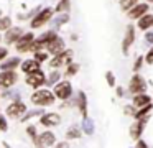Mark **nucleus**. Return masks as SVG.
Here are the masks:
<instances>
[{"label": "nucleus", "instance_id": "1", "mask_svg": "<svg viewBox=\"0 0 153 148\" xmlns=\"http://www.w3.org/2000/svg\"><path fill=\"white\" fill-rule=\"evenodd\" d=\"M30 102L33 105H36V107H51V105L56 102V99H54L53 92L50 91V89H36V91L31 92L30 95Z\"/></svg>", "mask_w": 153, "mask_h": 148}, {"label": "nucleus", "instance_id": "2", "mask_svg": "<svg viewBox=\"0 0 153 148\" xmlns=\"http://www.w3.org/2000/svg\"><path fill=\"white\" fill-rule=\"evenodd\" d=\"M51 92H53L54 99H58V100H61V102H66V100H71V97H73V94H74V89H73L71 81L61 79L58 84L53 86Z\"/></svg>", "mask_w": 153, "mask_h": 148}, {"label": "nucleus", "instance_id": "3", "mask_svg": "<svg viewBox=\"0 0 153 148\" xmlns=\"http://www.w3.org/2000/svg\"><path fill=\"white\" fill-rule=\"evenodd\" d=\"M53 13H54V10L51 8V7H45V8H41L40 12H36L35 16L30 20V28L31 30H38V28H41V26H45L48 22H51Z\"/></svg>", "mask_w": 153, "mask_h": 148}, {"label": "nucleus", "instance_id": "4", "mask_svg": "<svg viewBox=\"0 0 153 148\" xmlns=\"http://www.w3.org/2000/svg\"><path fill=\"white\" fill-rule=\"evenodd\" d=\"M28 107L23 100H13L5 107V115L8 118H13V120H20L25 114H27Z\"/></svg>", "mask_w": 153, "mask_h": 148}, {"label": "nucleus", "instance_id": "5", "mask_svg": "<svg viewBox=\"0 0 153 148\" xmlns=\"http://www.w3.org/2000/svg\"><path fill=\"white\" fill-rule=\"evenodd\" d=\"M73 56H74L73 49H64L63 53L53 56V58L48 61V64H50L51 69H59V68H63V66L71 64V62H73Z\"/></svg>", "mask_w": 153, "mask_h": 148}, {"label": "nucleus", "instance_id": "6", "mask_svg": "<svg viewBox=\"0 0 153 148\" xmlns=\"http://www.w3.org/2000/svg\"><path fill=\"white\" fill-rule=\"evenodd\" d=\"M25 84H27L28 87H31L33 91L45 87V84H46V74H45V71L43 69H38V71L31 72V74H27Z\"/></svg>", "mask_w": 153, "mask_h": 148}, {"label": "nucleus", "instance_id": "7", "mask_svg": "<svg viewBox=\"0 0 153 148\" xmlns=\"http://www.w3.org/2000/svg\"><path fill=\"white\" fill-rule=\"evenodd\" d=\"M38 122L41 127H45V130H51L61 123V115L58 112H43L38 117Z\"/></svg>", "mask_w": 153, "mask_h": 148}, {"label": "nucleus", "instance_id": "8", "mask_svg": "<svg viewBox=\"0 0 153 148\" xmlns=\"http://www.w3.org/2000/svg\"><path fill=\"white\" fill-rule=\"evenodd\" d=\"M128 92H130L132 95H137V94H143V92H146V81L138 74V72H135V74L130 77Z\"/></svg>", "mask_w": 153, "mask_h": 148}, {"label": "nucleus", "instance_id": "9", "mask_svg": "<svg viewBox=\"0 0 153 148\" xmlns=\"http://www.w3.org/2000/svg\"><path fill=\"white\" fill-rule=\"evenodd\" d=\"M56 141H58V138L53 130H43L41 133H38L36 148H53Z\"/></svg>", "mask_w": 153, "mask_h": 148}, {"label": "nucleus", "instance_id": "10", "mask_svg": "<svg viewBox=\"0 0 153 148\" xmlns=\"http://www.w3.org/2000/svg\"><path fill=\"white\" fill-rule=\"evenodd\" d=\"M18 82V72L17 71H0V89H13Z\"/></svg>", "mask_w": 153, "mask_h": 148}, {"label": "nucleus", "instance_id": "11", "mask_svg": "<svg viewBox=\"0 0 153 148\" xmlns=\"http://www.w3.org/2000/svg\"><path fill=\"white\" fill-rule=\"evenodd\" d=\"M33 39H35L33 31L23 33V35L20 36V39L15 43L17 53H20V54H23V53H31V43H33Z\"/></svg>", "mask_w": 153, "mask_h": 148}, {"label": "nucleus", "instance_id": "12", "mask_svg": "<svg viewBox=\"0 0 153 148\" xmlns=\"http://www.w3.org/2000/svg\"><path fill=\"white\" fill-rule=\"evenodd\" d=\"M148 120H150V117H143V118H140V120H135L132 125H130L128 135H130V138H132V140H140V138H142L143 130H145Z\"/></svg>", "mask_w": 153, "mask_h": 148}, {"label": "nucleus", "instance_id": "13", "mask_svg": "<svg viewBox=\"0 0 153 148\" xmlns=\"http://www.w3.org/2000/svg\"><path fill=\"white\" fill-rule=\"evenodd\" d=\"M45 49H46V53H48V54H51V56L59 54V53H63L64 49H66L64 39L61 38V36H56V38H54L51 43H48V46H46Z\"/></svg>", "mask_w": 153, "mask_h": 148}, {"label": "nucleus", "instance_id": "14", "mask_svg": "<svg viewBox=\"0 0 153 148\" xmlns=\"http://www.w3.org/2000/svg\"><path fill=\"white\" fill-rule=\"evenodd\" d=\"M23 30L20 26H10V28L5 31V36H4V41L5 45H15V43L20 39V36L23 35Z\"/></svg>", "mask_w": 153, "mask_h": 148}, {"label": "nucleus", "instance_id": "15", "mask_svg": "<svg viewBox=\"0 0 153 148\" xmlns=\"http://www.w3.org/2000/svg\"><path fill=\"white\" fill-rule=\"evenodd\" d=\"M148 10H150L148 3H137L135 7H132V8L127 12V16H128L130 20H138V18H142L143 15H146Z\"/></svg>", "mask_w": 153, "mask_h": 148}, {"label": "nucleus", "instance_id": "16", "mask_svg": "<svg viewBox=\"0 0 153 148\" xmlns=\"http://www.w3.org/2000/svg\"><path fill=\"white\" fill-rule=\"evenodd\" d=\"M74 105L77 107V110H79V114H81V117H82V118L89 117V115H87V95H86V92H84V91L77 92L76 100H74Z\"/></svg>", "mask_w": 153, "mask_h": 148}, {"label": "nucleus", "instance_id": "17", "mask_svg": "<svg viewBox=\"0 0 153 148\" xmlns=\"http://www.w3.org/2000/svg\"><path fill=\"white\" fill-rule=\"evenodd\" d=\"M20 56H8L0 62V71H17L20 68Z\"/></svg>", "mask_w": 153, "mask_h": 148}, {"label": "nucleus", "instance_id": "18", "mask_svg": "<svg viewBox=\"0 0 153 148\" xmlns=\"http://www.w3.org/2000/svg\"><path fill=\"white\" fill-rule=\"evenodd\" d=\"M133 41H135V28H133L132 25H128L127 26V31H125V36H123V41H122L123 54H128V49H130V46L133 45Z\"/></svg>", "mask_w": 153, "mask_h": 148}, {"label": "nucleus", "instance_id": "19", "mask_svg": "<svg viewBox=\"0 0 153 148\" xmlns=\"http://www.w3.org/2000/svg\"><path fill=\"white\" fill-rule=\"evenodd\" d=\"M20 69H22V72H25V74H31V72L41 69V64L36 62L33 58H30V59H25V61L20 62Z\"/></svg>", "mask_w": 153, "mask_h": 148}, {"label": "nucleus", "instance_id": "20", "mask_svg": "<svg viewBox=\"0 0 153 148\" xmlns=\"http://www.w3.org/2000/svg\"><path fill=\"white\" fill-rule=\"evenodd\" d=\"M81 137H82V130H81V127H77V125H71V127L64 132V140H66V141L79 140Z\"/></svg>", "mask_w": 153, "mask_h": 148}, {"label": "nucleus", "instance_id": "21", "mask_svg": "<svg viewBox=\"0 0 153 148\" xmlns=\"http://www.w3.org/2000/svg\"><path fill=\"white\" fill-rule=\"evenodd\" d=\"M146 104H152V97H150L146 92H143V94H137V95H133V100H132V105L135 109H140V107H143V105H146Z\"/></svg>", "mask_w": 153, "mask_h": 148}, {"label": "nucleus", "instance_id": "22", "mask_svg": "<svg viewBox=\"0 0 153 148\" xmlns=\"http://www.w3.org/2000/svg\"><path fill=\"white\" fill-rule=\"evenodd\" d=\"M81 130H82L86 135H89V137H91V135H94V132H96V127H94V120H92V118H89V117L82 118Z\"/></svg>", "mask_w": 153, "mask_h": 148}, {"label": "nucleus", "instance_id": "23", "mask_svg": "<svg viewBox=\"0 0 153 148\" xmlns=\"http://www.w3.org/2000/svg\"><path fill=\"white\" fill-rule=\"evenodd\" d=\"M152 25H153V15L152 13L143 15L142 18H138V23H137V26H138L140 30H148Z\"/></svg>", "mask_w": 153, "mask_h": 148}, {"label": "nucleus", "instance_id": "24", "mask_svg": "<svg viewBox=\"0 0 153 148\" xmlns=\"http://www.w3.org/2000/svg\"><path fill=\"white\" fill-rule=\"evenodd\" d=\"M152 109H153V102H152V104L143 105V107H140V109H137L133 118H135V120H140V118H143V117H148V114L152 112Z\"/></svg>", "mask_w": 153, "mask_h": 148}, {"label": "nucleus", "instance_id": "25", "mask_svg": "<svg viewBox=\"0 0 153 148\" xmlns=\"http://www.w3.org/2000/svg\"><path fill=\"white\" fill-rule=\"evenodd\" d=\"M59 81H61V72L58 71V69H53L50 74H46V86H51V87H53V86L58 84Z\"/></svg>", "mask_w": 153, "mask_h": 148}, {"label": "nucleus", "instance_id": "26", "mask_svg": "<svg viewBox=\"0 0 153 148\" xmlns=\"http://www.w3.org/2000/svg\"><path fill=\"white\" fill-rule=\"evenodd\" d=\"M43 112H45L43 109H35V110H30V109H28L27 114H25L23 117L20 118V122H22V123H27V122H28V120H31L33 117H40V115L43 114Z\"/></svg>", "mask_w": 153, "mask_h": 148}, {"label": "nucleus", "instance_id": "27", "mask_svg": "<svg viewBox=\"0 0 153 148\" xmlns=\"http://www.w3.org/2000/svg\"><path fill=\"white\" fill-rule=\"evenodd\" d=\"M33 59L36 62H40V64H43V62L50 61V54L46 53V49H41V51H35L33 53Z\"/></svg>", "mask_w": 153, "mask_h": 148}, {"label": "nucleus", "instance_id": "28", "mask_svg": "<svg viewBox=\"0 0 153 148\" xmlns=\"http://www.w3.org/2000/svg\"><path fill=\"white\" fill-rule=\"evenodd\" d=\"M77 72H79V64H77V62H71V64L66 66L64 76H66V77H73V76L77 74Z\"/></svg>", "mask_w": 153, "mask_h": 148}, {"label": "nucleus", "instance_id": "29", "mask_svg": "<svg viewBox=\"0 0 153 148\" xmlns=\"http://www.w3.org/2000/svg\"><path fill=\"white\" fill-rule=\"evenodd\" d=\"M27 135L31 138L33 145L36 147V140H38V130H36V125H27Z\"/></svg>", "mask_w": 153, "mask_h": 148}, {"label": "nucleus", "instance_id": "30", "mask_svg": "<svg viewBox=\"0 0 153 148\" xmlns=\"http://www.w3.org/2000/svg\"><path fill=\"white\" fill-rule=\"evenodd\" d=\"M137 3H138V0H120L119 2V5H120V8L123 10V12H128L132 7H135Z\"/></svg>", "mask_w": 153, "mask_h": 148}, {"label": "nucleus", "instance_id": "31", "mask_svg": "<svg viewBox=\"0 0 153 148\" xmlns=\"http://www.w3.org/2000/svg\"><path fill=\"white\" fill-rule=\"evenodd\" d=\"M10 26H12L10 16H0V31H7Z\"/></svg>", "mask_w": 153, "mask_h": 148}, {"label": "nucleus", "instance_id": "32", "mask_svg": "<svg viewBox=\"0 0 153 148\" xmlns=\"http://www.w3.org/2000/svg\"><path fill=\"white\" fill-rule=\"evenodd\" d=\"M69 10V0H59V3H58L56 7V12H68Z\"/></svg>", "mask_w": 153, "mask_h": 148}, {"label": "nucleus", "instance_id": "33", "mask_svg": "<svg viewBox=\"0 0 153 148\" xmlns=\"http://www.w3.org/2000/svg\"><path fill=\"white\" fill-rule=\"evenodd\" d=\"M105 81H107V84L110 86V87H115V76H114V72L112 71H107L105 72Z\"/></svg>", "mask_w": 153, "mask_h": 148}, {"label": "nucleus", "instance_id": "34", "mask_svg": "<svg viewBox=\"0 0 153 148\" xmlns=\"http://www.w3.org/2000/svg\"><path fill=\"white\" fill-rule=\"evenodd\" d=\"M8 130V120L4 114H0V132H7Z\"/></svg>", "mask_w": 153, "mask_h": 148}, {"label": "nucleus", "instance_id": "35", "mask_svg": "<svg viewBox=\"0 0 153 148\" xmlns=\"http://www.w3.org/2000/svg\"><path fill=\"white\" fill-rule=\"evenodd\" d=\"M135 112H137V109L133 107V105H125V107H123V114H125V115L133 117V115H135Z\"/></svg>", "mask_w": 153, "mask_h": 148}, {"label": "nucleus", "instance_id": "36", "mask_svg": "<svg viewBox=\"0 0 153 148\" xmlns=\"http://www.w3.org/2000/svg\"><path fill=\"white\" fill-rule=\"evenodd\" d=\"M143 61H145L146 64H153V46L150 48V51L145 54V58H143Z\"/></svg>", "mask_w": 153, "mask_h": 148}, {"label": "nucleus", "instance_id": "37", "mask_svg": "<svg viewBox=\"0 0 153 148\" xmlns=\"http://www.w3.org/2000/svg\"><path fill=\"white\" fill-rule=\"evenodd\" d=\"M142 64H143V56H138V58H137V61L133 62V71L138 72L140 68H142Z\"/></svg>", "mask_w": 153, "mask_h": 148}, {"label": "nucleus", "instance_id": "38", "mask_svg": "<svg viewBox=\"0 0 153 148\" xmlns=\"http://www.w3.org/2000/svg\"><path fill=\"white\" fill-rule=\"evenodd\" d=\"M68 20H69V16H68V13H63V15H59V18L56 20V25H58V26H61L63 23H66Z\"/></svg>", "mask_w": 153, "mask_h": 148}, {"label": "nucleus", "instance_id": "39", "mask_svg": "<svg viewBox=\"0 0 153 148\" xmlns=\"http://www.w3.org/2000/svg\"><path fill=\"white\" fill-rule=\"evenodd\" d=\"M53 148H71V145H69V141L63 140V141H56Z\"/></svg>", "mask_w": 153, "mask_h": 148}, {"label": "nucleus", "instance_id": "40", "mask_svg": "<svg viewBox=\"0 0 153 148\" xmlns=\"http://www.w3.org/2000/svg\"><path fill=\"white\" fill-rule=\"evenodd\" d=\"M5 58H8V49L5 46H0V62L4 61Z\"/></svg>", "mask_w": 153, "mask_h": 148}, {"label": "nucleus", "instance_id": "41", "mask_svg": "<svg viewBox=\"0 0 153 148\" xmlns=\"http://www.w3.org/2000/svg\"><path fill=\"white\" fill-rule=\"evenodd\" d=\"M133 148H150V147H148V143H146L145 140H142V138H140V140H137V145Z\"/></svg>", "mask_w": 153, "mask_h": 148}, {"label": "nucleus", "instance_id": "42", "mask_svg": "<svg viewBox=\"0 0 153 148\" xmlns=\"http://www.w3.org/2000/svg\"><path fill=\"white\" fill-rule=\"evenodd\" d=\"M145 39H146V43H150V45H153V31H148L145 35Z\"/></svg>", "mask_w": 153, "mask_h": 148}, {"label": "nucleus", "instance_id": "43", "mask_svg": "<svg viewBox=\"0 0 153 148\" xmlns=\"http://www.w3.org/2000/svg\"><path fill=\"white\" fill-rule=\"evenodd\" d=\"M123 94H125V91L122 87H117V97H123Z\"/></svg>", "mask_w": 153, "mask_h": 148}, {"label": "nucleus", "instance_id": "44", "mask_svg": "<svg viewBox=\"0 0 153 148\" xmlns=\"http://www.w3.org/2000/svg\"><path fill=\"white\" fill-rule=\"evenodd\" d=\"M4 148H13V147H10L8 143H5V141H4Z\"/></svg>", "mask_w": 153, "mask_h": 148}, {"label": "nucleus", "instance_id": "45", "mask_svg": "<svg viewBox=\"0 0 153 148\" xmlns=\"http://www.w3.org/2000/svg\"><path fill=\"white\" fill-rule=\"evenodd\" d=\"M146 2H153V0H146Z\"/></svg>", "mask_w": 153, "mask_h": 148}, {"label": "nucleus", "instance_id": "46", "mask_svg": "<svg viewBox=\"0 0 153 148\" xmlns=\"http://www.w3.org/2000/svg\"><path fill=\"white\" fill-rule=\"evenodd\" d=\"M0 39H2V36H0Z\"/></svg>", "mask_w": 153, "mask_h": 148}, {"label": "nucleus", "instance_id": "47", "mask_svg": "<svg viewBox=\"0 0 153 148\" xmlns=\"http://www.w3.org/2000/svg\"><path fill=\"white\" fill-rule=\"evenodd\" d=\"M0 92H2V89H0Z\"/></svg>", "mask_w": 153, "mask_h": 148}, {"label": "nucleus", "instance_id": "48", "mask_svg": "<svg viewBox=\"0 0 153 148\" xmlns=\"http://www.w3.org/2000/svg\"><path fill=\"white\" fill-rule=\"evenodd\" d=\"M152 102H153V99H152Z\"/></svg>", "mask_w": 153, "mask_h": 148}, {"label": "nucleus", "instance_id": "49", "mask_svg": "<svg viewBox=\"0 0 153 148\" xmlns=\"http://www.w3.org/2000/svg\"><path fill=\"white\" fill-rule=\"evenodd\" d=\"M152 84H153V82H152Z\"/></svg>", "mask_w": 153, "mask_h": 148}, {"label": "nucleus", "instance_id": "50", "mask_svg": "<svg viewBox=\"0 0 153 148\" xmlns=\"http://www.w3.org/2000/svg\"><path fill=\"white\" fill-rule=\"evenodd\" d=\"M152 26H153V25H152Z\"/></svg>", "mask_w": 153, "mask_h": 148}]
</instances>
